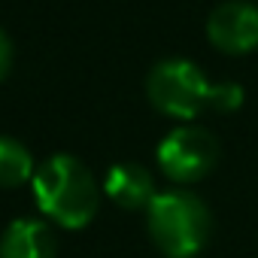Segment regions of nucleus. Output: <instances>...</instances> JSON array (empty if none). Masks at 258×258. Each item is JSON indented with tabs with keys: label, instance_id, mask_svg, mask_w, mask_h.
I'll list each match as a JSON object with an SVG mask.
<instances>
[{
	"label": "nucleus",
	"instance_id": "f257e3e1",
	"mask_svg": "<svg viewBox=\"0 0 258 258\" xmlns=\"http://www.w3.org/2000/svg\"><path fill=\"white\" fill-rule=\"evenodd\" d=\"M149 103L173 118H195L204 106L231 112L243 103V88L234 79L210 82L207 73L188 58H164L146 76Z\"/></svg>",
	"mask_w": 258,
	"mask_h": 258
},
{
	"label": "nucleus",
	"instance_id": "f03ea898",
	"mask_svg": "<svg viewBox=\"0 0 258 258\" xmlns=\"http://www.w3.org/2000/svg\"><path fill=\"white\" fill-rule=\"evenodd\" d=\"M31 185L40 213L67 231L85 228L100 207V185L94 182L91 170L73 155L46 158L37 167Z\"/></svg>",
	"mask_w": 258,
	"mask_h": 258
},
{
	"label": "nucleus",
	"instance_id": "7ed1b4c3",
	"mask_svg": "<svg viewBox=\"0 0 258 258\" xmlns=\"http://www.w3.org/2000/svg\"><path fill=\"white\" fill-rule=\"evenodd\" d=\"M146 228L164 258H195L213 234V216L198 195L173 188L155 195L146 210Z\"/></svg>",
	"mask_w": 258,
	"mask_h": 258
},
{
	"label": "nucleus",
	"instance_id": "20e7f679",
	"mask_svg": "<svg viewBox=\"0 0 258 258\" xmlns=\"http://www.w3.org/2000/svg\"><path fill=\"white\" fill-rule=\"evenodd\" d=\"M158 167L173 182H198L219 161V140L201 124H179L158 143Z\"/></svg>",
	"mask_w": 258,
	"mask_h": 258
},
{
	"label": "nucleus",
	"instance_id": "39448f33",
	"mask_svg": "<svg viewBox=\"0 0 258 258\" xmlns=\"http://www.w3.org/2000/svg\"><path fill=\"white\" fill-rule=\"evenodd\" d=\"M207 34L216 49L240 55L258 46V4L255 0H222L207 16Z\"/></svg>",
	"mask_w": 258,
	"mask_h": 258
},
{
	"label": "nucleus",
	"instance_id": "423d86ee",
	"mask_svg": "<svg viewBox=\"0 0 258 258\" xmlns=\"http://www.w3.org/2000/svg\"><path fill=\"white\" fill-rule=\"evenodd\" d=\"M103 191L112 204H118L124 210H149V204L158 195L152 173L134 161H121V164L109 167V173L103 179Z\"/></svg>",
	"mask_w": 258,
	"mask_h": 258
},
{
	"label": "nucleus",
	"instance_id": "0eeeda50",
	"mask_svg": "<svg viewBox=\"0 0 258 258\" xmlns=\"http://www.w3.org/2000/svg\"><path fill=\"white\" fill-rule=\"evenodd\" d=\"M58 240L40 219H13L0 234V258H55Z\"/></svg>",
	"mask_w": 258,
	"mask_h": 258
},
{
	"label": "nucleus",
	"instance_id": "6e6552de",
	"mask_svg": "<svg viewBox=\"0 0 258 258\" xmlns=\"http://www.w3.org/2000/svg\"><path fill=\"white\" fill-rule=\"evenodd\" d=\"M34 173L37 167H34V155L28 152V146L0 134V188L25 185L34 179Z\"/></svg>",
	"mask_w": 258,
	"mask_h": 258
},
{
	"label": "nucleus",
	"instance_id": "1a4fd4ad",
	"mask_svg": "<svg viewBox=\"0 0 258 258\" xmlns=\"http://www.w3.org/2000/svg\"><path fill=\"white\" fill-rule=\"evenodd\" d=\"M10 67H13V43H10L7 31L0 28V79L10 73Z\"/></svg>",
	"mask_w": 258,
	"mask_h": 258
}]
</instances>
